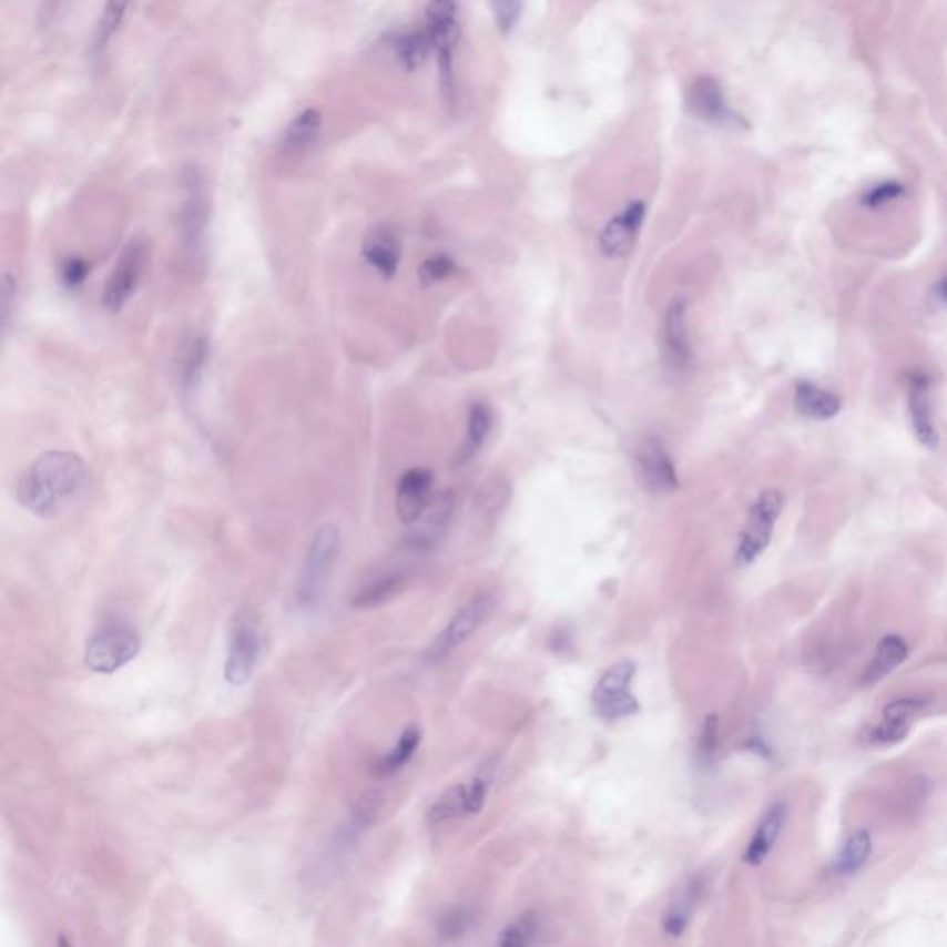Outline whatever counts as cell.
Returning <instances> with one entry per match:
<instances>
[{
	"instance_id": "3957f363",
	"label": "cell",
	"mask_w": 947,
	"mask_h": 947,
	"mask_svg": "<svg viewBox=\"0 0 947 947\" xmlns=\"http://www.w3.org/2000/svg\"><path fill=\"white\" fill-rule=\"evenodd\" d=\"M141 652V637L129 624H106L85 642L84 663L96 674H115Z\"/></svg>"
},
{
	"instance_id": "f35d334b",
	"label": "cell",
	"mask_w": 947,
	"mask_h": 947,
	"mask_svg": "<svg viewBox=\"0 0 947 947\" xmlns=\"http://www.w3.org/2000/svg\"><path fill=\"white\" fill-rule=\"evenodd\" d=\"M18 276H13L12 273H4V282H2V323H4V329H8V326H10L13 312H16V306H18Z\"/></svg>"
},
{
	"instance_id": "1f68e13d",
	"label": "cell",
	"mask_w": 947,
	"mask_h": 947,
	"mask_svg": "<svg viewBox=\"0 0 947 947\" xmlns=\"http://www.w3.org/2000/svg\"><path fill=\"white\" fill-rule=\"evenodd\" d=\"M541 914L536 910L522 914L519 918L502 930V936L498 944L502 947H525L530 946L536 941L539 930H541Z\"/></svg>"
},
{
	"instance_id": "8992f818",
	"label": "cell",
	"mask_w": 947,
	"mask_h": 947,
	"mask_svg": "<svg viewBox=\"0 0 947 947\" xmlns=\"http://www.w3.org/2000/svg\"><path fill=\"white\" fill-rule=\"evenodd\" d=\"M456 0H431L426 10V32L439 62L440 85L448 101L454 99V51L461 35Z\"/></svg>"
},
{
	"instance_id": "4dcf8cb0",
	"label": "cell",
	"mask_w": 947,
	"mask_h": 947,
	"mask_svg": "<svg viewBox=\"0 0 947 947\" xmlns=\"http://www.w3.org/2000/svg\"><path fill=\"white\" fill-rule=\"evenodd\" d=\"M491 411L483 404H474L468 413L467 440L461 448V461H468L476 451L480 450V446L486 442L487 435L491 431Z\"/></svg>"
},
{
	"instance_id": "484cf974",
	"label": "cell",
	"mask_w": 947,
	"mask_h": 947,
	"mask_svg": "<svg viewBox=\"0 0 947 947\" xmlns=\"http://www.w3.org/2000/svg\"><path fill=\"white\" fill-rule=\"evenodd\" d=\"M404 587H406V576L401 572L379 576L378 580L370 581L354 594L350 605L354 609L379 608L398 597L404 591Z\"/></svg>"
},
{
	"instance_id": "f546056e",
	"label": "cell",
	"mask_w": 947,
	"mask_h": 947,
	"mask_svg": "<svg viewBox=\"0 0 947 947\" xmlns=\"http://www.w3.org/2000/svg\"><path fill=\"white\" fill-rule=\"evenodd\" d=\"M468 814L467 786L456 785L448 788L437 802L429 807L428 822L431 825L445 824L450 819Z\"/></svg>"
},
{
	"instance_id": "ffe728a7",
	"label": "cell",
	"mask_w": 947,
	"mask_h": 947,
	"mask_svg": "<svg viewBox=\"0 0 947 947\" xmlns=\"http://www.w3.org/2000/svg\"><path fill=\"white\" fill-rule=\"evenodd\" d=\"M794 407L807 420L827 422L842 411V398L822 385L803 379L794 389Z\"/></svg>"
},
{
	"instance_id": "52a82bcc",
	"label": "cell",
	"mask_w": 947,
	"mask_h": 947,
	"mask_svg": "<svg viewBox=\"0 0 947 947\" xmlns=\"http://www.w3.org/2000/svg\"><path fill=\"white\" fill-rule=\"evenodd\" d=\"M930 697L899 696L886 703L877 722L868 725L863 733V742L869 747H892L907 739L913 725L930 707Z\"/></svg>"
},
{
	"instance_id": "cb8c5ba5",
	"label": "cell",
	"mask_w": 947,
	"mask_h": 947,
	"mask_svg": "<svg viewBox=\"0 0 947 947\" xmlns=\"http://www.w3.org/2000/svg\"><path fill=\"white\" fill-rule=\"evenodd\" d=\"M323 126V115L315 108H307L301 115L293 119L284 135L285 156L298 157L312 151L317 145Z\"/></svg>"
},
{
	"instance_id": "5b68a950",
	"label": "cell",
	"mask_w": 947,
	"mask_h": 947,
	"mask_svg": "<svg viewBox=\"0 0 947 947\" xmlns=\"http://www.w3.org/2000/svg\"><path fill=\"white\" fill-rule=\"evenodd\" d=\"M783 506L785 498L777 489H766L758 495L747 511L746 525L741 531L735 552L736 567H750L766 552L775 525L783 513Z\"/></svg>"
},
{
	"instance_id": "603a6c76",
	"label": "cell",
	"mask_w": 947,
	"mask_h": 947,
	"mask_svg": "<svg viewBox=\"0 0 947 947\" xmlns=\"http://www.w3.org/2000/svg\"><path fill=\"white\" fill-rule=\"evenodd\" d=\"M210 339L206 335L196 334L187 339L180 356L179 381L182 395H195L201 387L207 363H210Z\"/></svg>"
},
{
	"instance_id": "9a60e30c",
	"label": "cell",
	"mask_w": 947,
	"mask_h": 947,
	"mask_svg": "<svg viewBox=\"0 0 947 947\" xmlns=\"http://www.w3.org/2000/svg\"><path fill=\"white\" fill-rule=\"evenodd\" d=\"M451 515H454V495L450 491L437 492L431 497L417 522L409 526L411 530L406 537L407 547L415 550H429L435 544H439L450 526Z\"/></svg>"
},
{
	"instance_id": "d4e9b609",
	"label": "cell",
	"mask_w": 947,
	"mask_h": 947,
	"mask_svg": "<svg viewBox=\"0 0 947 947\" xmlns=\"http://www.w3.org/2000/svg\"><path fill=\"white\" fill-rule=\"evenodd\" d=\"M702 896V883L700 879H689L675 894L674 902L670 905L669 913L664 916V933L669 936L683 935L686 925L691 924V916Z\"/></svg>"
},
{
	"instance_id": "d6a6232c",
	"label": "cell",
	"mask_w": 947,
	"mask_h": 947,
	"mask_svg": "<svg viewBox=\"0 0 947 947\" xmlns=\"http://www.w3.org/2000/svg\"><path fill=\"white\" fill-rule=\"evenodd\" d=\"M130 2L132 0H106L101 23H99V30H96V47L99 49H104L112 41L113 35L118 34L119 29L123 27L126 13H129Z\"/></svg>"
},
{
	"instance_id": "277c9868",
	"label": "cell",
	"mask_w": 947,
	"mask_h": 947,
	"mask_svg": "<svg viewBox=\"0 0 947 947\" xmlns=\"http://www.w3.org/2000/svg\"><path fill=\"white\" fill-rule=\"evenodd\" d=\"M262 650L259 620L248 609H241L230 625L228 652L224 661V678L230 685H245L252 680L262 658Z\"/></svg>"
},
{
	"instance_id": "30bf717a",
	"label": "cell",
	"mask_w": 947,
	"mask_h": 947,
	"mask_svg": "<svg viewBox=\"0 0 947 947\" xmlns=\"http://www.w3.org/2000/svg\"><path fill=\"white\" fill-rule=\"evenodd\" d=\"M635 672V663L630 661H622L605 670L592 692V702L602 719L613 722L628 719L639 711V702L630 692V683Z\"/></svg>"
},
{
	"instance_id": "83f0119b",
	"label": "cell",
	"mask_w": 947,
	"mask_h": 947,
	"mask_svg": "<svg viewBox=\"0 0 947 947\" xmlns=\"http://www.w3.org/2000/svg\"><path fill=\"white\" fill-rule=\"evenodd\" d=\"M393 49H395L396 60L400 62L401 68L406 71H415L426 62L429 52L434 51V45H431L426 29H422L398 35Z\"/></svg>"
},
{
	"instance_id": "8d00e7d4",
	"label": "cell",
	"mask_w": 947,
	"mask_h": 947,
	"mask_svg": "<svg viewBox=\"0 0 947 947\" xmlns=\"http://www.w3.org/2000/svg\"><path fill=\"white\" fill-rule=\"evenodd\" d=\"M470 921H472V916H470L467 908H450V910L440 918V938H445V940H457V938H461V936L470 929Z\"/></svg>"
},
{
	"instance_id": "8fae6325",
	"label": "cell",
	"mask_w": 947,
	"mask_h": 947,
	"mask_svg": "<svg viewBox=\"0 0 947 947\" xmlns=\"http://www.w3.org/2000/svg\"><path fill=\"white\" fill-rule=\"evenodd\" d=\"M933 387L930 376L924 370H914L907 379V411L910 428L919 445L927 450H935L940 442V434L936 426L935 409H933Z\"/></svg>"
},
{
	"instance_id": "d6986e66",
	"label": "cell",
	"mask_w": 947,
	"mask_h": 947,
	"mask_svg": "<svg viewBox=\"0 0 947 947\" xmlns=\"http://www.w3.org/2000/svg\"><path fill=\"white\" fill-rule=\"evenodd\" d=\"M363 259L381 276V278H395L398 265H400L401 245L393 230L387 226H376L368 232L363 241Z\"/></svg>"
},
{
	"instance_id": "e0dca14e",
	"label": "cell",
	"mask_w": 947,
	"mask_h": 947,
	"mask_svg": "<svg viewBox=\"0 0 947 947\" xmlns=\"http://www.w3.org/2000/svg\"><path fill=\"white\" fill-rule=\"evenodd\" d=\"M644 217H646V204L641 201L631 202L624 212L617 215L600 235L603 256L614 257V259L628 256L644 223Z\"/></svg>"
},
{
	"instance_id": "ba28073f",
	"label": "cell",
	"mask_w": 947,
	"mask_h": 947,
	"mask_svg": "<svg viewBox=\"0 0 947 947\" xmlns=\"http://www.w3.org/2000/svg\"><path fill=\"white\" fill-rule=\"evenodd\" d=\"M492 609H495V598L491 594H480L470 600L465 608L459 609L456 617L448 622L445 630L440 631L428 648L426 659L429 663H440L456 648L465 644L491 617Z\"/></svg>"
},
{
	"instance_id": "e575fe53",
	"label": "cell",
	"mask_w": 947,
	"mask_h": 947,
	"mask_svg": "<svg viewBox=\"0 0 947 947\" xmlns=\"http://www.w3.org/2000/svg\"><path fill=\"white\" fill-rule=\"evenodd\" d=\"M456 271V262H454L450 256L439 254V256L428 257V259L418 267V278H420V284L429 287V285L439 284V282L448 278V276H451Z\"/></svg>"
},
{
	"instance_id": "60d3db41",
	"label": "cell",
	"mask_w": 947,
	"mask_h": 947,
	"mask_svg": "<svg viewBox=\"0 0 947 947\" xmlns=\"http://www.w3.org/2000/svg\"><path fill=\"white\" fill-rule=\"evenodd\" d=\"M487 792H489V781L486 777H476L472 785L467 786L468 814L480 813L486 805Z\"/></svg>"
},
{
	"instance_id": "9c48e42d",
	"label": "cell",
	"mask_w": 947,
	"mask_h": 947,
	"mask_svg": "<svg viewBox=\"0 0 947 947\" xmlns=\"http://www.w3.org/2000/svg\"><path fill=\"white\" fill-rule=\"evenodd\" d=\"M146 257L149 248L145 241L132 240L124 246L102 295V304L108 312H121L129 304L145 273Z\"/></svg>"
},
{
	"instance_id": "44dd1931",
	"label": "cell",
	"mask_w": 947,
	"mask_h": 947,
	"mask_svg": "<svg viewBox=\"0 0 947 947\" xmlns=\"http://www.w3.org/2000/svg\"><path fill=\"white\" fill-rule=\"evenodd\" d=\"M786 816H788V807H786L785 802L772 803V807L764 813L761 824L753 833L752 841L747 844L746 853H744V861L747 864L758 866L766 861V857L774 849L775 842L780 841L781 833H783V827L786 824Z\"/></svg>"
},
{
	"instance_id": "f1b7e54d",
	"label": "cell",
	"mask_w": 947,
	"mask_h": 947,
	"mask_svg": "<svg viewBox=\"0 0 947 947\" xmlns=\"http://www.w3.org/2000/svg\"><path fill=\"white\" fill-rule=\"evenodd\" d=\"M418 744H420L418 727H409V730L404 731L395 747L385 753L378 763L374 764V774L378 777H389V775L400 772L411 761L413 753L417 752Z\"/></svg>"
},
{
	"instance_id": "836d02e7",
	"label": "cell",
	"mask_w": 947,
	"mask_h": 947,
	"mask_svg": "<svg viewBox=\"0 0 947 947\" xmlns=\"http://www.w3.org/2000/svg\"><path fill=\"white\" fill-rule=\"evenodd\" d=\"M905 195V185L896 180L890 182H880L864 191L861 196V204L868 210H879V207L888 206L892 202L899 201Z\"/></svg>"
},
{
	"instance_id": "b9f144b4",
	"label": "cell",
	"mask_w": 947,
	"mask_h": 947,
	"mask_svg": "<svg viewBox=\"0 0 947 947\" xmlns=\"http://www.w3.org/2000/svg\"><path fill=\"white\" fill-rule=\"evenodd\" d=\"M930 298L938 306H947V273L936 279V284L930 287Z\"/></svg>"
},
{
	"instance_id": "ab89813d",
	"label": "cell",
	"mask_w": 947,
	"mask_h": 947,
	"mask_svg": "<svg viewBox=\"0 0 947 947\" xmlns=\"http://www.w3.org/2000/svg\"><path fill=\"white\" fill-rule=\"evenodd\" d=\"M720 719L716 714H707L703 722L702 736H700V753L703 758L714 757L719 750Z\"/></svg>"
},
{
	"instance_id": "d590c367",
	"label": "cell",
	"mask_w": 947,
	"mask_h": 947,
	"mask_svg": "<svg viewBox=\"0 0 947 947\" xmlns=\"http://www.w3.org/2000/svg\"><path fill=\"white\" fill-rule=\"evenodd\" d=\"M495 23L502 34H509L519 23L522 13V0H489Z\"/></svg>"
},
{
	"instance_id": "74e56055",
	"label": "cell",
	"mask_w": 947,
	"mask_h": 947,
	"mask_svg": "<svg viewBox=\"0 0 947 947\" xmlns=\"http://www.w3.org/2000/svg\"><path fill=\"white\" fill-rule=\"evenodd\" d=\"M90 276V263L84 257L71 256L63 259L60 267V282L69 291L79 289Z\"/></svg>"
},
{
	"instance_id": "2e32d148",
	"label": "cell",
	"mask_w": 947,
	"mask_h": 947,
	"mask_svg": "<svg viewBox=\"0 0 947 947\" xmlns=\"http://www.w3.org/2000/svg\"><path fill=\"white\" fill-rule=\"evenodd\" d=\"M663 354L664 362L674 373L689 370L692 363L691 340L686 329L685 302L672 301L664 313L663 320Z\"/></svg>"
},
{
	"instance_id": "4316f807",
	"label": "cell",
	"mask_w": 947,
	"mask_h": 947,
	"mask_svg": "<svg viewBox=\"0 0 947 947\" xmlns=\"http://www.w3.org/2000/svg\"><path fill=\"white\" fill-rule=\"evenodd\" d=\"M874 849L872 835L866 829H857L852 835L847 836V841L842 844L841 852L836 855L835 869L836 875H853L861 872L869 861Z\"/></svg>"
},
{
	"instance_id": "6da1fadb",
	"label": "cell",
	"mask_w": 947,
	"mask_h": 947,
	"mask_svg": "<svg viewBox=\"0 0 947 947\" xmlns=\"http://www.w3.org/2000/svg\"><path fill=\"white\" fill-rule=\"evenodd\" d=\"M88 465L73 451L51 450L35 457L18 483V502L40 519H54L84 491Z\"/></svg>"
},
{
	"instance_id": "7a4b0ae2",
	"label": "cell",
	"mask_w": 947,
	"mask_h": 947,
	"mask_svg": "<svg viewBox=\"0 0 947 947\" xmlns=\"http://www.w3.org/2000/svg\"><path fill=\"white\" fill-rule=\"evenodd\" d=\"M339 553V531L326 525L315 533L302 564L301 580L296 585L295 602L302 611H313L323 602Z\"/></svg>"
},
{
	"instance_id": "7402d4cb",
	"label": "cell",
	"mask_w": 947,
	"mask_h": 947,
	"mask_svg": "<svg viewBox=\"0 0 947 947\" xmlns=\"http://www.w3.org/2000/svg\"><path fill=\"white\" fill-rule=\"evenodd\" d=\"M908 653H910V648L902 635L888 633V635L883 637L875 648L874 658L864 669L863 678H861L863 685H875L880 680H885L886 675H890L894 670L899 669L907 661Z\"/></svg>"
},
{
	"instance_id": "ac0fdd59",
	"label": "cell",
	"mask_w": 947,
	"mask_h": 947,
	"mask_svg": "<svg viewBox=\"0 0 947 947\" xmlns=\"http://www.w3.org/2000/svg\"><path fill=\"white\" fill-rule=\"evenodd\" d=\"M431 486L434 478L426 468H411L401 474L396 487V515L401 525L411 526L417 522L431 500Z\"/></svg>"
},
{
	"instance_id": "4fadbf2b",
	"label": "cell",
	"mask_w": 947,
	"mask_h": 947,
	"mask_svg": "<svg viewBox=\"0 0 947 947\" xmlns=\"http://www.w3.org/2000/svg\"><path fill=\"white\" fill-rule=\"evenodd\" d=\"M635 465L642 486L653 495H669L678 489L674 461L661 440L648 437L635 451Z\"/></svg>"
},
{
	"instance_id": "5bb4252c",
	"label": "cell",
	"mask_w": 947,
	"mask_h": 947,
	"mask_svg": "<svg viewBox=\"0 0 947 947\" xmlns=\"http://www.w3.org/2000/svg\"><path fill=\"white\" fill-rule=\"evenodd\" d=\"M686 110L694 118L702 119L705 123L716 124V126H727V124H736L741 121L727 104L722 85L713 77H697L689 85Z\"/></svg>"
},
{
	"instance_id": "7c38bea8",
	"label": "cell",
	"mask_w": 947,
	"mask_h": 947,
	"mask_svg": "<svg viewBox=\"0 0 947 947\" xmlns=\"http://www.w3.org/2000/svg\"><path fill=\"white\" fill-rule=\"evenodd\" d=\"M180 241L190 257H196L204 246L206 235L207 204L201 176L190 173L184 180V196L180 206Z\"/></svg>"
}]
</instances>
